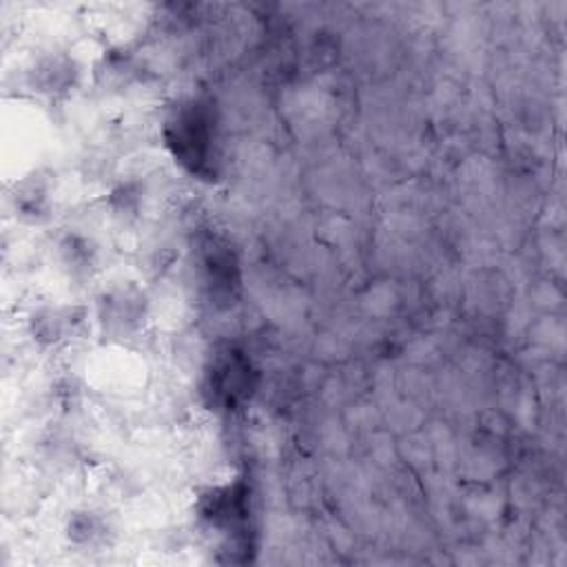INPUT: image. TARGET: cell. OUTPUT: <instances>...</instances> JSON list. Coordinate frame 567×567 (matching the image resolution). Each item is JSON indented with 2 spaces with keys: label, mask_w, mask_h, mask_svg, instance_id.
I'll return each mask as SVG.
<instances>
[{
  "label": "cell",
  "mask_w": 567,
  "mask_h": 567,
  "mask_svg": "<svg viewBox=\"0 0 567 567\" xmlns=\"http://www.w3.org/2000/svg\"><path fill=\"white\" fill-rule=\"evenodd\" d=\"M171 145L176 147V156L193 171H202L213 152V131L210 120L202 107H189L180 111V116L171 122Z\"/></svg>",
  "instance_id": "6da1fadb"
},
{
  "label": "cell",
  "mask_w": 567,
  "mask_h": 567,
  "mask_svg": "<svg viewBox=\"0 0 567 567\" xmlns=\"http://www.w3.org/2000/svg\"><path fill=\"white\" fill-rule=\"evenodd\" d=\"M246 373L249 369L238 362L222 364L220 373L216 375V390L227 399V403L236 401L246 393Z\"/></svg>",
  "instance_id": "7a4b0ae2"
}]
</instances>
